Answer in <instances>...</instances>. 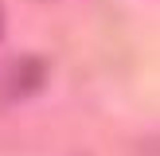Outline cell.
I'll use <instances>...</instances> for the list:
<instances>
[{
  "instance_id": "cell-1",
  "label": "cell",
  "mask_w": 160,
  "mask_h": 156,
  "mask_svg": "<svg viewBox=\"0 0 160 156\" xmlns=\"http://www.w3.org/2000/svg\"><path fill=\"white\" fill-rule=\"evenodd\" d=\"M0 31H4V8H0Z\"/></svg>"
}]
</instances>
